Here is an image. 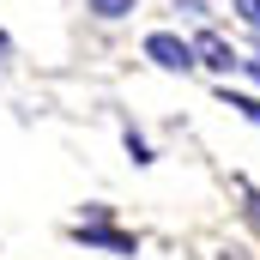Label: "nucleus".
I'll return each instance as SVG.
<instances>
[{"label": "nucleus", "instance_id": "nucleus-4", "mask_svg": "<svg viewBox=\"0 0 260 260\" xmlns=\"http://www.w3.org/2000/svg\"><path fill=\"white\" fill-rule=\"evenodd\" d=\"M133 6H139V0H85V12H91V18H103V24H115V18H127Z\"/></svg>", "mask_w": 260, "mask_h": 260}, {"label": "nucleus", "instance_id": "nucleus-3", "mask_svg": "<svg viewBox=\"0 0 260 260\" xmlns=\"http://www.w3.org/2000/svg\"><path fill=\"white\" fill-rule=\"evenodd\" d=\"M194 49H200V67H212V73H236V67H242V55H236L224 37H212V30H200Z\"/></svg>", "mask_w": 260, "mask_h": 260}, {"label": "nucleus", "instance_id": "nucleus-1", "mask_svg": "<svg viewBox=\"0 0 260 260\" xmlns=\"http://www.w3.org/2000/svg\"><path fill=\"white\" fill-rule=\"evenodd\" d=\"M145 61H157L164 73H188V67H200V49L182 43L176 30H151L145 37Z\"/></svg>", "mask_w": 260, "mask_h": 260}, {"label": "nucleus", "instance_id": "nucleus-6", "mask_svg": "<svg viewBox=\"0 0 260 260\" xmlns=\"http://www.w3.org/2000/svg\"><path fill=\"white\" fill-rule=\"evenodd\" d=\"M230 12H236V18H242V24L260 37V0H230Z\"/></svg>", "mask_w": 260, "mask_h": 260}, {"label": "nucleus", "instance_id": "nucleus-2", "mask_svg": "<svg viewBox=\"0 0 260 260\" xmlns=\"http://www.w3.org/2000/svg\"><path fill=\"white\" fill-rule=\"evenodd\" d=\"M73 242H85V248H109V254H139V242H133V236H121L109 218H91V224H79V230H73Z\"/></svg>", "mask_w": 260, "mask_h": 260}, {"label": "nucleus", "instance_id": "nucleus-7", "mask_svg": "<svg viewBox=\"0 0 260 260\" xmlns=\"http://www.w3.org/2000/svg\"><path fill=\"white\" fill-rule=\"evenodd\" d=\"M127 157H133V164H151V145H145L133 127H127Z\"/></svg>", "mask_w": 260, "mask_h": 260}, {"label": "nucleus", "instance_id": "nucleus-8", "mask_svg": "<svg viewBox=\"0 0 260 260\" xmlns=\"http://www.w3.org/2000/svg\"><path fill=\"white\" fill-rule=\"evenodd\" d=\"M176 12H188V18H206V0H176Z\"/></svg>", "mask_w": 260, "mask_h": 260}, {"label": "nucleus", "instance_id": "nucleus-9", "mask_svg": "<svg viewBox=\"0 0 260 260\" xmlns=\"http://www.w3.org/2000/svg\"><path fill=\"white\" fill-rule=\"evenodd\" d=\"M242 73H248V79H254V85H260V61H242Z\"/></svg>", "mask_w": 260, "mask_h": 260}, {"label": "nucleus", "instance_id": "nucleus-5", "mask_svg": "<svg viewBox=\"0 0 260 260\" xmlns=\"http://www.w3.org/2000/svg\"><path fill=\"white\" fill-rule=\"evenodd\" d=\"M224 103H230V109H242L248 121H260V97H242V91H230V85H224Z\"/></svg>", "mask_w": 260, "mask_h": 260}]
</instances>
